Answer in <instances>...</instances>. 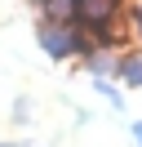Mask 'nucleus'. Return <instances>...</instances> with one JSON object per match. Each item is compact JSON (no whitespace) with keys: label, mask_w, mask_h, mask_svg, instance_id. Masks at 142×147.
Segmentation results:
<instances>
[{"label":"nucleus","mask_w":142,"mask_h":147,"mask_svg":"<svg viewBox=\"0 0 142 147\" xmlns=\"http://www.w3.org/2000/svg\"><path fill=\"white\" fill-rule=\"evenodd\" d=\"M93 89H98V98H107V102H111V111H120V107H124V94L115 89V80H111V76H93Z\"/></svg>","instance_id":"nucleus-5"},{"label":"nucleus","mask_w":142,"mask_h":147,"mask_svg":"<svg viewBox=\"0 0 142 147\" xmlns=\"http://www.w3.org/2000/svg\"><path fill=\"white\" fill-rule=\"evenodd\" d=\"M133 143L142 147V120H133Z\"/></svg>","instance_id":"nucleus-7"},{"label":"nucleus","mask_w":142,"mask_h":147,"mask_svg":"<svg viewBox=\"0 0 142 147\" xmlns=\"http://www.w3.org/2000/svg\"><path fill=\"white\" fill-rule=\"evenodd\" d=\"M40 18H53V22H76V0H44Z\"/></svg>","instance_id":"nucleus-4"},{"label":"nucleus","mask_w":142,"mask_h":147,"mask_svg":"<svg viewBox=\"0 0 142 147\" xmlns=\"http://www.w3.org/2000/svg\"><path fill=\"white\" fill-rule=\"evenodd\" d=\"M124 22H129V31H133V36L142 40V0H133V5H129V13H124Z\"/></svg>","instance_id":"nucleus-6"},{"label":"nucleus","mask_w":142,"mask_h":147,"mask_svg":"<svg viewBox=\"0 0 142 147\" xmlns=\"http://www.w3.org/2000/svg\"><path fill=\"white\" fill-rule=\"evenodd\" d=\"M84 71L89 76H111V80H120V63H124V49L120 45H93L84 58Z\"/></svg>","instance_id":"nucleus-2"},{"label":"nucleus","mask_w":142,"mask_h":147,"mask_svg":"<svg viewBox=\"0 0 142 147\" xmlns=\"http://www.w3.org/2000/svg\"><path fill=\"white\" fill-rule=\"evenodd\" d=\"M120 85H129V89H142V49H124V63H120Z\"/></svg>","instance_id":"nucleus-3"},{"label":"nucleus","mask_w":142,"mask_h":147,"mask_svg":"<svg viewBox=\"0 0 142 147\" xmlns=\"http://www.w3.org/2000/svg\"><path fill=\"white\" fill-rule=\"evenodd\" d=\"M0 147H18V143H0Z\"/></svg>","instance_id":"nucleus-8"},{"label":"nucleus","mask_w":142,"mask_h":147,"mask_svg":"<svg viewBox=\"0 0 142 147\" xmlns=\"http://www.w3.org/2000/svg\"><path fill=\"white\" fill-rule=\"evenodd\" d=\"M36 45L53 58V63H71V58H84L93 49V36H89L80 22H53V18H40L36 27Z\"/></svg>","instance_id":"nucleus-1"}]
</instances>
